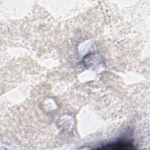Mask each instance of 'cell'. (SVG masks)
Listing matches in <instances>:
<instances>
[{
  "label": "cell",
  "instance_id": "6da1fadb",
  "mask_svg": "<svg viewBox=\"0 0 150 150\" xmlns=\"http://www.w3.org/2000/svg\"><path fill=\"white\" fill-rule=\"evenodd\" d=\"M134 145L127 141H118L105 144L97 149H115V150H125L134 149Z\"/></svg>",
  "mask_w": 150,
  "mask_h": 150
}]
</instances>
